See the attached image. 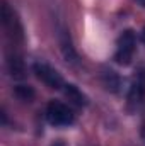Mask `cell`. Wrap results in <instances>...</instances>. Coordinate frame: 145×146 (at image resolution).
<instances>
[{
	"instance_id": "277c9868",
	"label": "cell",
	"mask_w": 145,
	"mask_h": 146,
	"mask_svg": "<svg viewBox=\"0 0 145 146\" xmlns=\"http://www.w3.org/2000/svg\"><path fill=\"white\" fill-rule=\"evenodd\" d=\"M33 68H34L36 76L44 83V85H48L50 88H56V90H60V88L65 87V82H63L62 75L56 72L53 66H50L48 63H44V61H36Z\"/></svg>"
},
{
	"instance_id": "9c48e42d",
	"label": "cell",
	"mask_w": 145,
	"mask_h": 146,
	"mask_svg": "<svg viewBox=\"0 0 145 146\" xmlns=\"http://www.w3.org/2000/svg\"><path fill=\"white\" fill-rule=\"evenodd\" d=\"M137 2H138V3H140L142 7H145V0H137Z\"/></svg>"
},
{
	"instance_id": "30bf717a",
	"label": "cell",
	"mask_w": 145,
	"mask_h": 146,
	"mask_svg": "<svg viewBox=\"0 0 145 146\" xmlns=\"http://www.w3.org/2000/svg\"><path fill=\"white\" fill-rule=\"evenodd\" d=\"M142 41L145 42V27H144V31H142Z\"/></svg>"
},
{
	"instance_id": "3957f363",
	"label": "cell",
	"mask_w": 145,
	"mask_h": 146,
	"mask_svg": "<svg viewBox=\"0 0 145 146\" xmlns=\"http://www.w3.org/2000/svg\"><path fill=\"white\" fill-rule=\"evenodd\" d=\"M135 48H137V37L133 34V31L128 29V31L121 33V36L118 37V42H116L114 60L119 65H130L133 53H135Z\"/></svg>"
},
{
	"instance_id": "6da1fadb",
	"label": "cell",
	"mask_w": 145,
	"mask_h": 146,
	"mask_svg": "<svg viewBox=\"0 0 145 146\" xmlns=\"http://www.w3.org/2000/svg\"><path fill=\"white\" fill-rule=\"evenodd\" d=\"M0 17H2V27H3V33L10 42V48L14 49L22 39H24V34H22V26L17 19V14L14 12V9L3 0L2 3V12H0Z\"/></svg>"
},
{
	"instance_id": "52a82bcc",
	"label": "cell",
	"mask_w": 145,
	"mask_h": 146,
	"mask_svg": "<svg viewBox=\"0 0 145 146\" xmlns=\"http://www.w3.org/2000/svg\"><path fill=\"white\" fill-rule=\"evenodd\" d=\"M65 92H67L68 99H72L75 104H79V106L85 104V97L77 90V87H73V85H65Z\"/></svg>"
},
{
	"instance_id": "8fae6325",
	"label": "cell",
	"mask_w": 145,
	"mask_h": 146,
	"mask_svg": "<svg viewBox=\"0 0 145 146\" xmlns=\"http://www.w3.org/2000/svg\"><path fill=\"white\" fill-rule=\"evenodd\" d=\"M55 146H63V145H62V143H56V145H55Z\"/></svg>"
},
{
	"instance_id": "7a4b0ae2",
	"label": "cell",
	"mask_w": 145,
	"mask_h": 146,
	"mask_svg": "<svg viewBox=\"0 0 145 146\" xmlns=\"http://www.w3.org/2000/svg\"><path fill=\"white\" fill-rule=\"evenodd\" d=\"M46 119L51 126L65 127V126L73 124L75 115H73V110L67 104H63L60 100H51L46 106Z\"/></svg>"
},
{
	"instance_id": "8992f818",
	"label": "cell",
	"mask_w": 145,
	"mask_h": 146,
	"mask_svg": "<svg viewBox=\"0 0 145 146\" xmlns=\"http://www.w3.org/2000/svg\"><path fill=\"white\" fill-rule=\"evenodd\" d=\"M58 41H60V46H62V51H63L67 61H75V60H77V54H75V49H73V46H72L68 31H67L65 27H62V29L58 31Z\"/></svg>"
},
{
	"instance_id": "5b68a950",
	"label": "cell",
	"mask_w": 145,
	"mask_h": 146,
	"mask_svg": "<svg viewBox=\"0 0 145 146\" xmlns=\"http://www.w3.org/2000/svg\"><path fill=\"white\" fill-rule=\"evenodd\" d=\"M145 99V68H140L137 73V78L132 83L130 94H128V102L130 106H140Z\"/></svg>"
},
{
	"instance_id": "ba28073f",
	"label": "cell",
	"mask_w": 145,
	"mask_h": 146,
	"mask_svg": "<svg viewBox=\"0 0 145 146\" xmlns=\"http://www.w3.org/2000/svg\"><path fill=\"white\" fill-rule=\"evenodd\" d=\"M17 94H19L22 99H29V97H33V90L28 88V87H17Z\"/></svg>"
}]
</instances>
